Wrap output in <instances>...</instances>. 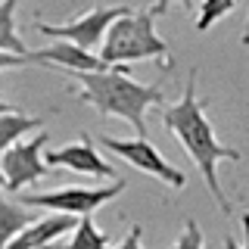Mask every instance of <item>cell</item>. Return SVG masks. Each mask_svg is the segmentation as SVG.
Masks as SVG:
<instances>
[{"instance_id": "4", "label": "cell", "mask_w": 249, "mask_h": 249, "mask_svg": "<svg viewBox=\"0 0 249 249\" xmlns=\"http://www.w3.org/2000/svg\"><path fill=\"white\" fill-rule=\"evenodd\" d=\"M128 181L124 178H115L109 184L100 187H56V190H47V193H25L22 196V206L28 209H47V212H62V215H93L100 206H106L109 199H115L119 193H124Z\"/></svg>"}, {"instance_id": "5", "label": "cell", "mask_w": 249, "mask_h": 249, "mask_svg": "<svg viewBox=\"0 0 249 249\" xmlns=\"http://www.w3.org/2000/svg\"><path fill=\"white\" fill-rule=\"evenodd\" d=\"M134 13L131 6H93V10H88L84 16H75L72 22H56V25H50V22H44L41 16H35V31L41 37H50V41H69L75 47H81V50H90L93 47L103 44L106 31L109 25H112L115 19H122V16Z\"/></svg>"}, {"instance_id": "6", "label": "cell", "mask_w": 249, "mask_h": 249, "mask_svg": "<svg viewBox=\"0 0 249 249\" xmlns=\"http://www.w3.org/2000/svg\"><path fill=\"white\" fill-rule=\"evenodd\" d=\"M47 143H50V131L41 128V131H35L31 137L13 143L10 150L0 156V168H3L6 190H10V193H19V190H25V187L37 184L47 171H50V165L44 162Z\"/></svg>"}, {"instance_id": "21", "label": "cell", "mask_w": 249, "mask_h": 249, "mask_svg": "<svg viewBox=\"0 0 249 249\" xmlns=\"http://www.w3.org/2000/svg\"><path fill=\"white\" fill-rule=\"evenodd\" d=\"M240 44L249 47V16H246V28H243V35H240Z\"/></svg>"}, {"instance_id": "13", "label": "cell", "mask_w": 249, "mask_h": 249, "mask_svg": "<svg viewBox=\"0 0 249 249\" xmlns=\"http://www.w3.org/2000/svg\"><path fill=\"white\" fill-rule=\"evenodd\" d=\"M16 6L19 0H0V50L16 53V56H31V50L16 31Z\"/></svg>"}, {"instance_id": "11", "label": "cell", "mask_w": 249, "mask_h": 249, "mask_svg": "<svg viewBox=\"0 0 249 249\" xmlns=\"http://www.w3.org/2000/svg\"><path fill=\"white\" fill-rule=\"evenodd\" d=\"M44 119L41 115H28L22 109H13V112H0V156L10 150L13 143L25 140L31 131H41Z\"/></svg>"}, {"instance_id": "17", "label": "cell", "mask_w": 249, "mask_h": 249, "mask_svg": "<svg viewBox=\"0 0 249 249\" xmlns=\"http://www.w3.org/2000/svg\"><path fill=\"white\" fill-rule=\"evenodd\" d=\"M25 66H37V62H35V50H31V56H16V53L0 50V72H10V69H25Z\"/></svg>"}, {"instance_id": "18", "label": "cell", "mask_w": 249, "mask_h": 249, "mask_svg": "<svg viewBox=\"0 0 249 249\" xmlns=\"http://www.w3.org/2000/svg\"><path fill=\"white\" fill-rule=\"evenodd\" d=\"M115 249H143V228L134 221V224H131V231H128V237H124Z\"/></svg>"}, {"instance_id": "7", "label": "cell", "mask_w": 249, "mask_h": 249, "mask_svg": "<svg viewBox=\"0 0 249 249\" xmlns=\"http://www.w3.org/2000/svg\"><path fill=\"white\" fill-rule=\"evenodd\" d=\"M100 146L103 150H112L115 156H122L124 162H131L134 168H140L143 175L162 181L171 190H184L187 187V175L181 168H175L171 162L162 156L146 137H134V140H122V137H100Z\"/></svg>"}, {"instance_id": "8", "label": "cell", "mask_w": 249, "mask_h": 249, "mask_svg": "<svg viewBox=\"0 0 249 249\" xmlns=\"http://www.w3.org/2000/svg\"><path fill=\"white\" fill-rule=\"evenodd\" d=\"M44 162L50 168H66V171H75V175H84V178H97V181H115V178H122L112 162L103 159V153L97 150L90 134H81L78 140H69V143L56 146V150H47Z\"/></svg>"}, {"instance_id": "2", "label": "cell", "mask_w": 249, "mask_h": 249, "mask_svg": "<svg viewBox=\"0 0 249 249\" xmlns=\"http://www.w3.org/2000/svg\"><path fill=\"white\" fill-rule=\"evenodd\" d=\"M78 81V100L93 106L106 119H124L146 137V109L159 106L165 100L159 84H140L131 78L128 66H112L106 72H72Z\"/></svg>"}, {"instance_id": "3", "label": "cell", "mask_w": 249, "mask_h": 249, "mask_svg": "<svg viewBox=\"0 0 249 249\" xmlns=\"http://www.w3.org/2000/svg\"><path fill=\"white\" fill-rule=\"evenodd\" d=\"M97 56L109 69L112 66H131V62H140V59H156L162 66V72H168L175 66L171 47H168V41L159 37L156 19H153L150 10H137V13H128L122 19H115L106 31L103 44H100Z\"/></svg>"}, {"instance_id": "23", "label": "cell", "mask_w": 249, "mask_h": 249, "mask_svg": "<svg viewBox=\"0 0 249 249\" xmlns=\"http://www.w3.org/2000/svg\"><path fill=\"white\" fill-rule=\"evenodd\" d=\"M44 249H59V243H56V246H44Z\"/></svg>"}, {"instance_id": "12", "label": "cell", "mask_w": 249, "mask_h": 249, "mask_svg": "<svg viewBox=\"0 0 249 249\" xmlns=\"http://www.w3.org/2000/svg\"><path fill=\"white\" fill-rule=\"evenodd\" d=\"M35 212H31L28 206H22V202L16 199H6L0 196V249H6L13 243L16 237H19L22 231L28 228L31 221H35Z\"/></svg>"}, {"instance_id": "10", "label": "cell", "mask_w": 249, "mask_h": 249, "mask_svg": "<svg viewBox=\"0 0 249 249\" xmlns=\"http://www.w3.org/2000/svg\"><path fill=\"white\" fill-rule=\"evenodd\" d=\"M35 62L37 66H59L66 72H106V62L90 50L69 44V41H50L47 47L35 50Z\"/></svg>"}, {"instance_id": "20", "label": "cell", "mask_w": 249, "mask_h": 249, "mask_svg": "<svg viewBox=\"0 0 249 249\" xmlns=\"http://www.w3.org/2000/svg\"><path fill=\"white\" fill-rule=\"evenodd\" d=\"M171 3H181L184 6V10H193V0H156V3H153V19H156V16H165L168 10H171Z\"/></svg>"}, {"instance_id": "16", "label": "cell", "mask_w": 249, "mask_h": 249, "mask_svg": "<svg viewBox=\"0 0 249 249\" xmlns=\"http://www.w3.org/2000/svg\"><path fill=\"white\" fill-rule=\"evenodd\" d=\"M168 249H206V233H202V228L193 221V218H187L181 237H178Z\"/></svg>"}, {"instance_id": "14", "label": "cell", "mask_w": 249, "mask_h": 249, "mask_svg": "<svg viewBox=\"0 0 249 249\" xmlns=\"http://www.w3.org/2000/svg\"><path fill=\"white\" fill-rule=\"evenodd\" d=\"M59 249H112V246H109V233L100 231L90 215H84V218H78V224L72 231V240H69L66 246L59 243Z\"/></svg>"}, {"instance_id": "1", "label": "cell", "mask_w": 249, "mask_h": 249, "mask_svg": "<svg viewBox=\"0 0 249 249\" xmlns=\"http://www.w3.org/2000/svg\"><path fill=\"white\" fill-rule=\"evenodd\" d=\"M196 75H199V69L193 66L190 75H187V81H184L181 100H175L171 106L162 109V124H165V131L184 146V153L190 156V162L199 168V175H202V181H206L209 193H212L215 206L221 209L224 215H231L233 206H231L228 193H224L221 181H218V162H240L243 153L228 146V143H221V140L215 137V128L206 115L209 100L196 93Z\"/></svg>"}, {"instance_id": "15", "label": "cell", "mask_w": 249, "mask_h": 249, "mask_svg": "<svg viewBox=\"0 0 249 249\" xmlns=\"http://www.w3.org/2000/svg\"><path fill=\"white\" fill-rule=\"evenodd\" d=\"M237 10V0H199V13H196V31L206 35L215 22H221L224 16H231Z\"/></svg>"}, {"instance_id": "19", "label": "cell", "mask_w": 249, "mask_h": 249, "mask_svg": "<svg viewBox=\"0 0 249 249\" xmlns=\"http://www.w3.org/2000/svg\"><path fill=\"white\" fill-rule=\"evenodd\" d=\"M240 224H243V246L237 243V240L231 237H224V249H249V212H243V218H240Z\"/></svg>"}, {"instance_id": "9", "label": "cell", "mask_w": 249, "mask_h": 249, "mask_svg": "<svg viewBox=\"0 0 249 249\" xmlns=\"http://www.w3.org/2000/svg\"><path fill=\"white\" fill-rule=\"evenodd\" d=\"M78 224L75 215H62V212H47L41 218L28 224L19 237L13 240L6 249H44V246H56L66 233H72Z\"/></svg>"}, {"instance_id": "22", "label": "cell", "mask_w": 249, "mask_h": 249, "mask_svg": "<svg viewBox=\"0 0 249 249\" xmlns=\"http://www.w3.org/2000/svg\"><path fill=\"white\" fill-rule=\"evenodd\" d=\"M6 190V178H3V168H0V193Z\"/></svg>"}]
</instances>
